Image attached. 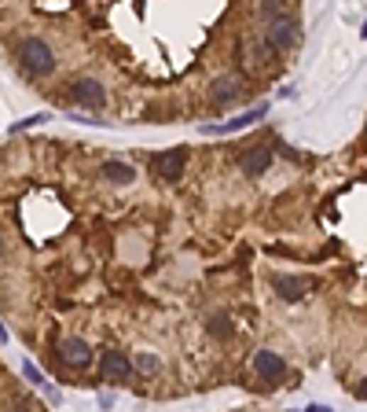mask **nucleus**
<instances>
[{"mask_svg":"<svg viewBox=\"0 0 367 412\" xmlns=\"http://www.w3.org/2000/svg\"><path fill=\"white\" fill-rule=\"evenodd\" d=\"M15 59H18V67H23L30 78H45L55 70V52L48 41H40V37H23L15 45Z\"/></svg>","mask_w":367,"mask_h":412,"instance_id":"1","label":"nucleus"},{"mask_svg":"<svg viewBox=\"0 0 367 412\" xmlns=\"http://www.w3.org/2000/svg\"><path fill=\"white\" fill-rule=\"evenodd\" d=\"M297 37H301V30H297V19L294 15H275V19H268V26H265V41L275 48V52H287V48H294L297 45Z\"/></svg>","mask_w":367,"mask_h":412,"instance_id":"2","label":"nucleus"},{"mask_svg":"<svg viewBox=\"0 0 367 412\" xmlns=\"http://www.w3.org/2000/svg\"><path fill=\"white\" fill-rule=\"evenodd\" d=\"M70 100L81 103V107H92V111H99V107L106 103V89H103L96 78H77V81H70Z\"/></svg>","mask_w":367,"mask_h":412,"instance_id":"3","label":"nucleus"},{"mask_svg":"<svg viewBox=\"0 0 367 412\" xmlns=\"http://www.w3.org/2000/svg\"><path fill=\"white\" fill-rule=\"evenodd\" d=\"M155 169H158V177H165V181H180L184 169H187V147L162 151V155L155 159Z\"/></svg>","mask_w":367,"mask_h":412,"instance_id":"4","label":"nucleus"},{"mask_svg":"<svg viewBox=\"0 0 367 412\" xmlns=\"http://www.w3.org/2000/svg\"><path fill=\"white\" fill-rule=\"evenodd\" d=\"M99 376L103 379H114V383L128 379V376H133V357H128L125 350H106L103 361H99Z\"/></svg>","mask_w":367,"mask_h":412,"instance_id":"5","label":"nucleus"},{"mask_svg":"<svg viewBox=\"0 0 367 412\" xmlns=\"http://www.w3.org/2000/svg\"><path fill=\"white\" fill-rule=\"evenodd\" d=\"M59 357L67 364H74V368H89L92 364V346L84 339H62L59 342Z\"/></svg>","mask_w":367,"mask_h":412,"instance_id":"6","label":"nucleus"},{"mask_svg":"<svg viewBox=\"0 0 367 412\" xmlns=\"http://www.w3.org/2000/svg\"><path fill=\"white\" fill-rule=\"evenodd\" d=\"M272 287H275V295L283 302H297V298H305V291L312 287V280H305V276H272Z\"/></svg>","mask_w":367,"mask_h":412,"instance_id":"7","label":"nucleus"},{"mask_svg":"<svg viewBox=\"0 0 367 412\" xmlns=\"http://www.w3.org/2000/svg\"><path fill=\"white\" fill-rule=\"evenodd\" d=\"M253 368H257V376H261V379H268V383L283 379V372H287L283 357H279V354H272V350H257V357H253Z\"/></svg>","mask_w":367,"mask_h":412,"instance_id":"8","label":"nucleus"},{"mask_svg":"<svg viewBox=\"0 0 367 412\" xmlns=\"http://www.w3.org/2000/svg\"><path fill=\"white\" fill-rule=\"evenodd\" d=\"M239 81H231V78H221V81H213V89H209V103L213 107H228L239 100Z\"/></svg>","mask_w":367,"mask_h":412,"instance_id":"9","label":"nucleus"},{"mask_svg":"<svg viewBox=\"0 0 367 412\" xmlns=\"http://www.w3.org/2000/svg\"><path fill=\"white\" fill-rule=\"evenodd\" d=\"M272 166V147H253L250 155H243V173L246 177H261Z\"/></svg>","mask_w":367,"mask_h":412,"instance_id":"10","label":"nucleus"},{"mask_svg":"<svg viewBox=\"0 0 367 412\" xmlns=\"http://www.w3.org/2000/svg\"><path fill=\"white\" fill-rule=\"evenodd\" d=\"M99 173H103V181H111V184H128V181L136 177V169L128 166V162H103Z\"/></svg>","mask_w":367,"mask_h":412,"instance_id":"11","label":"nucleus"},{"mask_svg":"<svg viewBox=\"0 0 367 412\" xmlns=\"http://www.w3.org/2000/svg\"><path fill=\"white\" fill-rule=\"evenodd\" d=\"M206 328H209V335H213V339H231L235 324H231V317H228V313H213V317L206 320Z\"/></svg>","mask_w":367,"mask_h":412,"instance_id":"12","label":"nucleus"},{"mask_svg":"<svg viewBox=\"0 0 367 412\" xmlns=\"http://www.w3.org/2000/svg\"><path fill=\"white\" fill-rule=\"evenodd\" d=\"M133 368H140L143 376H158V372H162V361H158L155 354H136V357H133Z\"/></svg>","mask_w":367,"mask_h":412,"instance_id":"13","label":"nucleus"},{"mask_svg":"<svg viewBox=\"0 0 367 412\" xmlns=\"http://www.w3.org/2000/svg\"><path fill=\"white\" fill-rule=\"evenodd\" d=\"M283 11H287L283 0H261V4H257V15H261L265 23H268V19H275V15H283Z\"/></svg>","mask_w":367,"mask_h":412,"instance_id":"14","label":"nucleus"},{"mask_svg":"<svg viewBox=\"0 0 367 412\" xmlns=\"http://www.w3.org/2000/svg\"><path fill=\"white\" fill-rule=\"evenodd\" d=\"M265 111H268V107L261 103V107H253L250 115H243V118H235V122H228L224 129H243V125H250V122H257V118H265Z\"/></svg>","mask_w":367,"mask_h":412,"instance_id":"15","label":"nucleus"},{"mask_svg":"<svg viewBox=\"0 0 367 412\" xmlns=\"http://www.w3.org/2000/svg\"><path fill=\"white\" fill-rule=\"evenodd\" d=\"M26 376H30V383H45V379L37 376V368H33V364H26Z\"/></svg>","mask_w":367,"mask_h":412,"instance_id":"16","label":"nucleus"},{"mask_svg":"<svg viewBox=\"0 0 367 412\" xmlns=\"http://www.w3.org/2000/svg\"><path fill=\"white\" fill-rule=\"evenodd\" d=\"M356 398H360V401H367V379H363V383L356 386Z\"/></svg>","mask_w":367,"mask_h":412,"instance_id":"17","label":"nucleus"},{"mask_svg":"<svg viewBox=\"0 0 367 412\" xmlns=\"http://www.w3.org/2000/svg\"><path fill=\"white\" fill-rule=\"evenodd\" d=\"M363 140H367V125H363Z\"/></svg>","mask_w":367,"mask_h":412,"instance_id":"18","label":"nucleus"}]
</instances>
